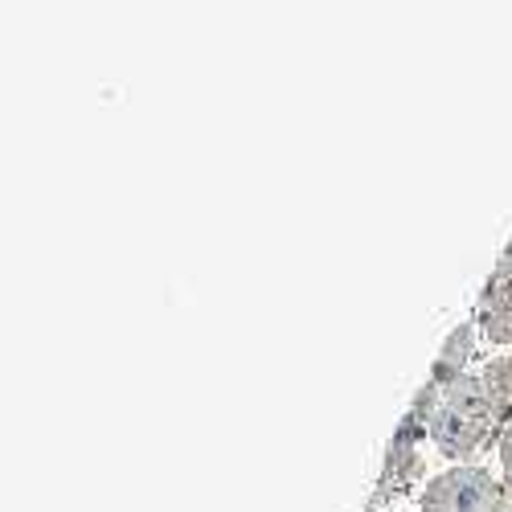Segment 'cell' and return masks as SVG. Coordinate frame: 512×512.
<instances>
[{
    "instance_id": "obj_8",
    "label": "cell",
    "mask_w": 512,
    "mask_h": 512,
    "mask_svg": "<svg viewBox=\"0 0 512 512\" xmlns=\"http://www.w3.org/2000/svg\"><path fill=\"white\" fill-rule=\"evenodd\" d=\"M365 512H373V508H365Z\"/></svg>"
},
{
    "instance_id": "obj_5",
    "label": "cell",
    "mask_w": 512,
    "mask_h": 512,
    "mask_svg": "<svg viewBox=\"0 0 512 512\" xmlns=\"http://www.w3.org/2000/svg\"><path fill=\"white\" fill-rule=\"evenodd\" d=\"M476 328L492 340V345H512V287L484 291L476 308Z\"/></svg>"
},
{
    "instance_id": "obj_7",
    "label": "cell",
    "mask_w": 512,
    "mask_h": 512,
    "mask_svg": "<svg viewBox=\"0 0 512 512\" xmlns=\"http://www.w3.org/2000/svg\"><path fill=\"white\" fill-rule=\"evenodd\" d=\"M500 467H504V488L512 492V422L504 426V435H500Z\"/></svg>"
},
{
    "instance_id": "obj_2",
    "label": "cell",
    "mask_w": 512,
    "mask_h": 512,
    "mask_svg": "<svg viewBox=\"0 0 512 512\" xmlns=\"http://www.w3.org/2000/svg\"><path fill=\"white\" fill-rule=\"evenodd\" d=\"M439 394H443V390L426 381V386L418 390V398L410 402V410L402 414L398 431H394V439H390V447H386V463H381V476H377L373 500H369L373 512L386 508V500H394V496L422 472L418 443L426 439V426H431V414H435V406H439Z\"/></svg>"
},
{
    "instance_id": "obj_3",
    "label": "cell",
    "mask_w": 512,
    "mask_h": 512,
    "mask_svg": "<svg viewBox=\"0 0 512 512\" xmlns=\"http://www.w3.org/2000/svg\"><path fill=\"white\" fill-rule=\"evenodd\" d=\"M422 512H512V492L488 467L455 463L422 488Z\"/></svg>"
},
{
    "instance_id": "obj_6",
    "label": "cell",
    "mask_w": 512,
    "mask_h": 512,
    "mask_svg": "<svg viewBox=\"0 0 512 512\" xmlns=\"http://www.w3.org/2000/svg\"><path fill=\"white\" fill-rule=\"evenodd\" d=\"M500 287H512V242L504 246V254H500L496 271L488 275V287H484V291H500Z\"/></svg>"
},
{
    "instance_id": "obj_4",
    "label": "cell",
    "mask_w": 512,
    "mask_h": 512,
    "mask_svg": "<svg viewBox=\"0 0 512 512\" xmlns=\"http://www.w3.org/2000/svg\"><path fill=\"white\" fill-rule=\"evenodd\" d=\"M472 353H476V324H459L447 340H443V353L435 357V365H431V386H439V390H447L451 381H459L463 377V369H467V361H472Z\"/></svg>"
},
{
    "instance_id": "obj_1",
    "label": "cell",
    "mask_w": 512,
    "mask_h": 512,
    "mask_svg": "<svg viewBox=\"0 0 512 512\" xmlns=\"http://www.w3.org/2000/svg\"><path fill=\"white\" fill-rule=\"evenodd\" d=\"M504 426L508 422L500 418L496 402L488 398L484 377L463 373L459 381H451V386L439 394V406L431 414V426H426V439L439 447V455L463 463V459L480 455L492 439H500Z\"/></svg>"
}]
</instances>
